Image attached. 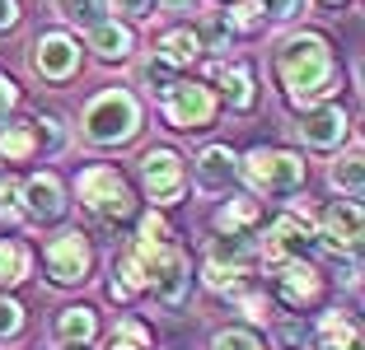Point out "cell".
Instances as JSON below:
<instances>
[{
	"label": "cell",
	"instance_id": "1",
	"mask_svg": "<svg viewBox=\"0 0 365 350\" xmlns=\"http://www.w3.org/2000/svg\"><path fill=\"white\" fill-rule=\"evenodd\" d=\"M272 70H277V85H281V94H286V103L295 107V112L342 94L337 52H333V43L314 28H300V33H290V38H281L277 56H272Z\"/></svg>",
	"mask_w": 365,
	"mask_h": 350
},
{
	"label": "cell",
	"instance_id": "2",
	"mask_svg": "<svg viewBox=\"0 0 365 350\" xmlns=\"http://www.w3.org/2000/svg\"><path fill=\"white\" fill-rule=\"evenodd\" d=\"M239 178L258 201H290L304 187V159L300 149L286 145H253L248 154H239Z\"/></svg>",
	"mask_w": 365,
	"mask_h": 350
},
{
	"label": "cell",
	"instance_id": "3",
	"mask_svg": "<svg viewBox=\"0 0 365 350\" xmlns=\"http://www.w3.org/2000/svg\"><path fill=\"white\" fill-rule=\"evenodd\" d=\"M140 131V98L131 89H98L80 112V136L98 149H118L127 140H136Z\"/></svg>",
	"mask_w": 365,
	"mask_h": 350
},
{
	"label": "cell",
	"instance_id": "4",
	"mask_svg": "<svg viewBox=\"0 0 365 350\" xmlns=\"http://www.w3.org/2000/svg\"><path fill=\"white\" fill-rule=\"evenodd\" d=\"M76 201L94 215L98 224H127L136 220V187L118 164H89L76 173Z\"/></svg>",
	"mask_w": 365,
	"mask_h": 350
},
{
	"label": "cell",
	"instance_id": "5",
	"mask_svg": "<svg viewBox=\"0 0 365 350\" xmlns=\"http://www.w3.org/2000/svg\"><path fill=\"white\" fill-rule=\"evenodd\" d=\"M43 276L56 290H80L94 276V238L85 229H61L43 248Z\"/></svg>",
	"mask_w": 365,
	"mask_h": 350
},
{
	"label": "cell",
	"instance_id": "6",
	"mask_svg": "<svg viewBox=\"0 0 365 350\" xmlns=\"http://www.w3.org/2000/svg\"><path fill=\"white\" fill-rule=\"evenodd\" d=\"M145 295H150L164 313L182 308L187 295H192V262H187V253H182L173 238L145 257Z\"/></svg>",
	"mask_w": 365,
	"mask_h": 350
},
{
	"label": "cell",
	"instance_id": "7",
	"mask_svg": "<svg viewBox=\"0 0 365 350\" xmlns=\"http://www.w3.org/2000/svg\"><path fill=\"white\" fill-rule=\"evenodd\" d=\"M160 112L173 131H206L220 112V98L206 80H173L160 94Z\"/></svg>",
	"mask_w": 365,
	"mask_h": 350
},
{
	"label": "cell",
	"instance_id": "8",
	"mask_svg": "<svg viewBox=\"0 0 365 350\" xmlns=\"http://www.w3.org/2000/svg\"><path fill=\"white\" fill-rule=\"evenodd\" d=\"M29 65L38 80H47V85H66V80H76L80 65H85V47H80L76 33L66 28H47L33 38L29 47Z\"/></svg>",
	"mask_w": 365,
	"mask_h": 350
},
{
	"label": "cell",
	"instance_id": "9",
	"mask_svg": "<svg viewBox=\"0 0 365 350\" xmlns=\"http://www.w3.org/2000/svg\"><path fill=\"white\" fill-rule=\"evenodd\" d=\"M361 233H365V215L356 196L328 201L323 215L314 220V243H323V253L346 257V262H356V253H361Z\"/></svg>",
	"mask_w": 365,
	"mask_h": 350
},
{
	"label": "cell",
	"instance_id": "10",
	"mask_svg": "<svg viewBox=\"0 0 365 350\" xmlns=\"http://www.w3.org/2000/svg\"><path fill=\"white\" fill-rule=\"evenodd\" d=\"M66 211H71V196H66L61 173L38 169V173H29V178L19 182V220L47 229V224H61Z\"/></svg>",
	"mask_w": 365,
	"mask_h": 350
},
{
	"label": "cell",
	"instance_id": "11",
	"mask_svg": "<svg viewBox=\"0 0 365 350\" xmlns=\"http://www.w3.org/2000/svg\"><path fill=\"white\" fill-rule=\"evenodd\" d=\"M309 243H314V215L309 211H286V215H272L253 248H258V262L281 266L290 257H304Z\"/></svg>",
	"mask_w": 365,
	"mask_h": 350
},
{
	"label": "cell",
	"instance_id": "12",
	"mask_svg": "<svg viewBox=\"0 0 365 350\" xmlns=\"http://www.w3.org/2000/svg\"><path fill=\"white\" fill-rule=\"evenodd\" d=\"M140 182L150 191L155 211H169V206L182 201V191H187V164H182L178 149L155 145V149L140 154Z\"/></svg>",
	"mask_w": 365,
	"mask_h": 350
},
{
	"label": "cell",
	"instance_id": "13",
	"mask_svg": "<svg viewBox=\"0 0 365 350\" xmlns=\"http://www.w3.org/2000/svg\"><path fill=\"white\" fill-rule=\"evenodd\" d=\"M295 131L309 149H342V140L351 136V117L337 98L328 103H314V107H300L295 112Z\"/></svg>",
	"mask_w": 365,
	"mask_h": 350
},
{
	"label": "cell",
	"instance_id": "14",
	"mask_svg": "<svg viewBox=\"0 0 365 350\" xmlns=\"http://www.w3.org/2000/svg\"><path fill=\"white\" fill-rule=\"evenodd\" d=\"M277 271V295L286 308H295V313H309V308L323 304V295H328V280L314 271L304 257H290V262L272 266Z\"/></svg>",
	"mask_w": 365,
	"mask_h": 350
},
{
	"label": "cell",
	"instance_id": "15",
	"mask_svg": "<svg viewBox=\"0 0 365 350\" xmlns=\"http://www.w3.org/2000/svg\"><path fill=\"white\" fill-rule=\"evenodd\" d=\"M215 70V98L230 107V112H253L258 107V98H262V85H258V70L248 61H220V65H211Z\"/></svg>",
	"mask_w": 365,
	"mask_h": 350
},
{
	"label": "cell",
	"instance_id": "16",
	"mask_svg": "<svg viewBox=\"0 0 365 350\" xmlns=\"http://www.w3.org/2000/svg\"><path fill=\"white\" fill-rule=\"evenodd\" d=\"M202 38H197V28H187V23H178V28H164L160 38H155V47H150V61H160L164 70H173V75H182L187 65H197L202 61Z\"/></svg>",
	"mask_w": 365,
	"mask_h": 350
},
{
	"label": "cell",
	"instance_id": "17",
	"mask_svg": "<svg viewBox=\"0 0 365 350\" xmlns=\"http://www.w3.org/2000/svg\"><path fill=\"white\" fill-rule=\"evenodd\" d=\"M43 154V131L38 117H5L0 122V159L5 164H29Z\"/></svg>",
	"mask_w": 365,
	"mask_h": 350
},
{
	"label": "cell",
	"instance_id": "18",
	"mask_svg": "<svg viewBox=\"0 0 365 350\" xmlns=\"http://www.w3.org/2000/svg\"><path fill=\"white\" fill-rule=\"evenodd\" d=\"M89 52H94L103 65H127L131 52H136V33H131V23H122V19H103V23L89 28Z\"/></svg>",
	"mask_w": 365,
	"mask_h": 350
},
{
	"label": "cell",
	"instance_id": "19",
	"mask_svg": "<svg viewBox=\"0 0 365 350\" xmlns=\"http://www.w3.org/2000/svg\"><path fill=\"white\" fill-rule=\"evenodd\" d=\"M262 224V201L248 196H225L215 206V233H235V238H253V229Z\"/></svg>",
	"mask_w": 365,
	"mask_h": 350
},
{
	"label": "cell",
	"instance_id": "20",
	"mask_svg": "<svg viewBox=\"0 0 365 350\" xmlns=\"http://www.w3.org/2000/svg\"><path fill=\"white\" fill-rule=\"evenodd\" d=\"M192 169H197V182H202L206 191H220L239 178V154L230 145H206L192 159Z\"/></svg>",
	"mask_w": 365,
	"mask_h": 350
},
{
	"label": "cell",
	"instance_id": "21",
	"mask_svg": "<svg viewBox=\"0 0 365 350\" xmlns=\"http://www.w3.org/2000/svg\"><path fill=\"white\" fill-rule=\"evenodd\" d=\"M33 276V248L14 233H0V295L19 290Z\"/></svg>",
	"mask_w": 365,
	"mask_h": 350
},
{
	"label": "cell",
	"instance_id": "22",
	"mask_svg": "<svg viewBox=\"0 0 365 350\" xmlns=\"http://www.w3.org/2000/svg\"><path fill=\"white\" fill-rule=\"evenodd\" d=\"M145 295V262H140L136 253H118V262H113V276H108V299L113 304H131V299Z\"/></svg>",
	"mask_w": 365,
	"mask_h": 350
},
{
	"label": "cell",
	"instance_id": "23",
	"mask_svg": "<svg viewBox=\"0 0 365 350\" xmlns=\"http://www.w3.org/2000/svg\"><path fill=\"white\" fill-rule=\"evenodd\" d=\"M56 341L61 346H89V341L98 336V313L89 304H71V308H61L56 313Z\"/></svg>",
	"mask_w": 365,
	"mask_h": 350
},
{
	"label": "cell",
	"instance_id": "24",
	"mask_svg": "<svg viewBox=\"0 0 365 350\" xmlns=\"http://www.w3.org/2000/svg\"><path fill=\"white\" fill-rule=\"evenodd\" d=\"M248 276H253V266H244V262H215V257H206V266H202L206 290L211 295H230V299L239 290H248Z\"/></svg>",
	"mask_w": 365,
	"mask_h": 350
},
{
	"label": "cell",
	"instance_id": "25",
	"mask_svg": "<svg viewBox=\"0 0 365 350\" xmlns=\"http://www.w3.org/2000/svg\"><path fill=\"white\" fill-rule=\"evenodd\" d=\"M328 182H333L342 196H356V201H361V191H365V159H361V145H351L342 159L328 169Z\"/></svg>",
	"mask_w": 365,
	"mask_h": 350
},
{
	"label": "cell",
	"instance_id": "26",
	"mask_svg": "<svg viewBox=\"0 0 365 350\" xmlns=\"http://www.w3.org/2000/svg\"><path fill=\"white\" fill-rule=\"evenodd\" d=\"M220 19L235 38H258L262 23H267V10H262V0H230V10Z\"/></svg>",
	"mask_w": 365,
	"mask_h": 350
},
{
	"label": "cell",
	"instance_id": "27",
	"mask_svg": "<svg viewBox=\"0 0 365 350\" xmlns=\"http://www.w3.org/2000/svg\"><path fill=\"white\" fill-rule=\"evenodd\" d=\"M319 346H361V322L346 313V308H333L319 318Z\"/></svg>",
	"mask_w": 365,
	"mask_h": 350
},
{
	"label": "cell",
	"instance_id": "28",
	"mask_svg": "<svg viewBox=\"0 0 365 350\" xmlns=\"http://www.w3.org/2000/svg\"><path fill=\"white\" fill-rule=\"evenodd\" d=\"M103 350H155V332L140 318H118L113 322V336L103 341Z\"/></svg>",
	"mask_w": 365,
	"mask_h": 350
},
{
	"label": "cell",
	"instance_id": "29",
	"mask_svg": "<svg viewBox=\"0 0 365 350\" xmlns=\"http://www.w3.org/2000/svg\"><path fill=\"white\" fill-rule=\"evenodd\" d=\"M56 14L66 23H76V28H94V23L108 19V0H56Z\"/></svg>",
	"mask_w": 365,
	"mask_h": 350
},
{
	"label": "cell",
	"instance_id": "30",
	"mask_svg": "<svg viewBox=\"0 0 365 350\" xmlns=\"http://www.w3.org/2000/svg\"><path fill=\"white\" fill-rule=\"evenodd\" d=\"M24 327H29V308L14 295H0V346H5V341H19Z\"/></svg>",
	"mask_w": 365,
	"mask_h": 350
},
{
	"label": "cell",
	"instance_id": "31",
	"mask_svg": "<svg viewBox=\"0 0 365 350\" xmlns=\"http://www.w3.org/2000/svg\"><path fill=\"white\" fill-rule=\"evenodd\" d=\"M211 350H267L253 327H225L211 336Z\"/></svg>",
	"mask_w": 365,
	"mask_h": 350
},
{
	"label": "cell",
	"instance_id": "32",
	"mask_svg": "<svg viewBox=\"0 0 365 350\" xmlns=\"http://www.w3.org/2000/svg\"><path fill=\"white\" fill-rule=\"evenodd\" d=\"M197 38H202V52L220 56V52L230 47V38H235V33L225 28V19H220V14H206V19H202V28H197Z\"/></svg>",
	"mask_w": 365,
	"mask_h": 350
},
{
	"label": "cell",
	"instance_id": "33",
	"mask_svg": "<svg viewBox=\"0 0 365 350\" xmlns=\"http://www.w3.org/2000/svg\"><path fill=\"white\" fill-rule=\"evenodd\" d=\"M304 341H309V327H304L300 313L295 318H277V346L281 350H304Z\"/></svg>",
	"mask_w": 365,
	"mask_h": 350
},
{
	"label": "cell",
	"instance_id": "34",
	"mask_svg": "<svg viewBox=\"0 0 365 350\" xmlns=\"http://www.w3.org/2000/svg\"><path fill=\"white\" fill-rule=\"evenodd\" d=\"M239 313H244L248 322H272V299L258 295V290H239Z\"/></svg>",
	"mask_w": 365,
	"mask_h": 350
},
{
	"label": "cell",
	"instance_id": "35",
	"mask_svg": "<svg viewBox=\"0 0 365 350\" xmlns=\"http://www.w3.org/2000/svg\"><path fill=\"white\" fill-rule=\"evenodd\" d=\"M38 131H43V154H56V149L66 145V127H61V117L38 112Z\"/></svg>",
	"mask_w": 365,
	"mask_h": 350
},
{
	"label": "cell",
	"instance_id": "36",
	"mask_svg": "<svg viewBox=\"0 0 365 350\" xmlns=\"http://www.w3.org/2000/svg\"><path fill=\"white\" fill-rule=\"evenodd\" d=\"M0 220H19V178L0 173Z\"/></svg>",
	"mask_w": 365,
	"mask_h": 350
},
{
	"label": "cell",
	"instance_id": "37",
	"mask_svg": "<svg viewBox=\"0 0 365 350\" xmlns=\"http://www.w3.org/2000/svg\"><path fill=\"white\" fill-rule=\"evenodd\" d=\"M262 10H267V19L290 23V19H304L309 14V0H262Z\"/></svg>",
	"mask_w": 365,
	"mask_h": 350
},
{
	"label": "cell",
	"instance_id": "38",
	"mask_svg": "<svg viewBox=\"0 0 365 350\" xmlns=\"http://www.w3.org/2000/svg\"><path fill=\"white\" fill-rule=\"evenodd\" d=\"M173 80H178V75H173V70H164L160 61H145V65H140V85L150 89V94H164V89H169Z\"/></svg>",
	"mask_w": 365,
	"mask_h": 350
},
{
	"label": "cell",
	"instance_id": "39",
	"mask_svg": "<svg viewBox=\"0 0 365 350\" xmlns=\"http://www.w3.org/2000/svg\"><path fill=\"white\" fill-rule=\"evenodd\" d=\"M14 107H19V85L0 70V122H5V117H14Z\"/></svg>",
	"mask_w": 365,
	"mask_h": 350
},
{
	"label": "cell",
	"instance_id": "40",
	"mask_svg": "<svg viewBox=\"0 0 365 350\" xmlns=\"http://www.w3.org/2000/svg\"><path fill=\"white\" fill-rule=\"evenodd\" d=\"M118 14H127V19H150L155 14V0H108Z\"/></svg>",
	"mask_w": 365,
	"mask_h": 350
},
{
	"label": "cell",
	"instance_id": "41",
	"mask_svg": "<svg viewBox=\"0 0 365 350\" xmlns=\"http://www.w3.org/2000/svg\"><path fill=\"white\" fill-rule=\"evenodd\" d=\"M19 28V0H0V33Z\"/></svg>",
	"mask_w": 365,
	"mask_h": 350
},
{
	"label": "cell",
	"instance_id": "42",
	"mask_svg": "<svg viewBox=\"0 0 365 350\" xmlns=\"http://www.w3.org/2000/svg\"><path fill=\"white\" fill-rule=\"evenodd\" d=\"M155 10H169V14H187V10H197V0H155Z\"/></svg>",
	"mask_w": 365,
	"mask_h": 350
},
{
	"label": "cell",
	"instance_id": "43",
	"mask_svg": "<svg viewBox=\"0 0 365 350\" xmlns=\"http://www.w3.org/2000/svg\"><path fill=\"white\" fill-rule=\"evenodd\" d=\"M323 10H342V5H351V0H319Z\"/></svg>",
	"mask_w": 365,
	"mask_h": 350
},
{
	"label": "cell",
	"instance_id": "44",
	"mask_svg": "<svg viewBox=\"0 0 365 350\" xmlns=\"http://www.w3.org/2000/svg\"><path fill=\"white\" fill-rule=\"evenodd\" d=\"M319 350H361V346H319Z\"/></svg>",
	"mask_w": 365,
	"mask_h": 350
},
{
	"label": "cell",
	"instance_id": "45",
	"mask_svg": "<svg viewBox=\"0 0 365 350\" xmlns=\"http://www.w3.org/2000/svg\"><path fill=\"white\" fill-rule=\"evenodd\" d=\"M66 350H85V346H66Z\"/></svg>",
	"mask_w": 365,
	"mask_h": 350
}]
</instances>
